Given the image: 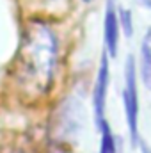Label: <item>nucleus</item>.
<instances>
[{
	"instance_id": "obj_1",
	"label": "nucleus",
	"mask_w": 151,
	"mask_h": 153,
	"mask_svg": "<svg viewBox=\"0 0 151 153\" xmlns=\"http://www.w3.org/2000/svg\"><path fill=\"white\" fill-rule=\"evenodd\" d=\"M61 64V38L53 22L32 16L21 27L13 73L20 89L32 100L52 93Z\"/></svg>"
},
{
	"instance_id": "obj_2",
	"label": "nucleus",
	"mask_w": 151,
	"mask_h": 153,
	"mask_svg": "<svg viewBox=\"0 0 151 153\" xmlns=\"http://www.w3.org/2000/svg\"><path fill=\"white\" fill-rule=\"evenodd\" d=\"M124 80H123V109H124V117H126V126H128V135L130 143L133 148L139 146L141 143V134H139V114H141V100H139V71L133 55L126 57L124 62Z\"/></svg>"
},
{
	"instance_id": "obj_3",
	"label": "nucleus",
	"mask_w": 151,
	"mask_h": 153,
	"mask_svg": "<svg viewBox=\"0 0 151 153\" xmlns=\"http://www.w3.org/2000/svg\"><path fill=\"white\" fill-rule=\"evenodd\" d=\"M85 125L84 103L73 96L66 98L52 116V137L55 143L66 144L76 139Z\"/></svg>"
},
{
	"instance_id": "obj_4",
	"label": "nucleus",
	"mask_w": 151,
	"mask_h": 153,
	"mask_svg": "<svg viewBox=\"0 0 151 153\" xmlns=\"http://www.w3.org/2000/svg\"><path fill=\"white\" fill-rule=\"evenodd\" d=\"M109 85H110V57L103 50L100 57V64L96 70V78L93 84L91 93V105H93V119L98 130L103 128L107 123V96H109Z\"/></svg>"
},
{
	"instance_id": "obj_5",
	"label": "nucleus",
	"mask_w": 151,
	"mask_h": 153,
	"mask_svg": "<svg viewBox=\"0 0 151 153\" xmlns=\"http://www.w3.org/2000/svg\"><path fill=\"white\" fill-rule=\"evenodd\" d=\"M119 4L115 0H105L103 7V23H101V34H103V50L109 53V57H117L119 43H121V23H119Z\"/></svg>"
},
{
	"instance_id": "obj_6",
	"label": "nucleus",
	"mask_w": 151,
	"mask_h": 153,
	"mask_svg": "<svg viewBox=\"0 0 151 153\" xmlns=\"http://www.w3.org/2000/svg\"><path fill=\"white\" fill-rule=\"evenodd\" d=\"M139 78L142 80L144 87L151 91V27L146 29L141 39L139 48Z\"/></svg>"
},
{
	"instance_id": "obj_7",
	"label": "nucleus",
	"mask_w": 151,
	"mask_h": 153,
	"mask_svg": "<svg viewBox=\"0 0 151 153\" xmlns=\"http://www.w3.org/2000/svg\"><path fill=\"white\" fill-rule=\"evenodd\" d=\"M98 132H100V150H98V153H119V141H117V135L112 132L109 121Z\"/></svg>"
},
{
	"instance_id": "obj_8",
	"label": "nucleus",
	"mask_w": 151,
	"mask_h": 153,
	"mask_svg": "<svg viewBox=\"0 0 151 153\" xmlns=\"http://www.w3.org/2000/svg\"><path fill=\"white\" fill-rule=\"evenodd\" d=\"M117 13H119V23H121V34L124 38H132L133 32H135V20H133V11L128 7V5H123L119 4L117 7Z\"/></svg>"
},
{
	"instance_id": "obj_9",
	"label": "nucleus",
	"mask_w": 151,
	"mask_h": 153,
	"mask_svg": "<svg viewBox=\"0 0 151 153\" xmlns=\"http://www.w3.org/2000/svg\"><path fill=\"white\" fill-rule=\"evenodd\" d=\"M137 4H139L141 7H144L146 11H150L151 13V0H137Z\"/></svg>"
},
{
	"instance_id": "obj_10",
	"label": "nucleus",
	"mask_w": 151,
	"mask_h": 153,
	"mask_svg": "<svg viewBox=\"0 0 151 153\" xmlns=\"http://www.w3.org/2000/svg\"><path fill=\"white\" fill-rule=\"evenodd\" d=\"M43 5H57V4H62V2H66V0H39Z\"/></svg>"
},
{
	"instance_id": "obj_11",
	"label": "nucleus",
	"mask_w": 151,
	"mask_h": 153,
	"mask_svg": "<svg viewBox=\"0 0 151 153\" xmlns=\"http://www.w3.org/2000/svg\"><path fill=\"white\" fill-rule=\"evenodd\" d=\"M139 150H141L142 153H151V148L146 146V143H144V141H141V143H139Z\"/></svg>"
},
{
	"instance_id": "obj_12",
	"label": "nucleus",
	"mask_w": 151,
	"mask_h": 153,
	"mask_svg": "<svg viewBox=\"0 0 151 153\" xmlns=\"http://www.w3.org/2000/svg\"><path fill=\"white\" fill-rule=\"evenodd\" d=\"M0 153H25V152H21V150H13V148H4V150H0Z\"/></svg>"
},
{
	"instance_id": "obj_13",
	"label": "nucleus",
	"mask_w": 151,
	"mask_h": 153,
	"mask_svg": "<svg viewBox=\"0 0 151 153\" xmlns=\"http://www.w3.org/2000/svg\"><path fill=\"white\" fill-rule=\"evenodd\" d=\"M50 153H68V152H66L64 148H59V146H57V148H53V150H52Z\"/></svg>"
},
{
	"instance_id": "obj_14",
	"label": "nucleus",
	"mask_w": 151,
	"mask_h": 153,
	"mask_svg": "<svg viewBox=\"0 0 151 153\" xmlns=\"http://www.w3.org/2000/svg\"><path fill=\"white\" fill-rule=\"evenodd\" d=\"M80 4H84V5H91V4H94L96 0H78Z\"/></svg>"
}]
</instances>
